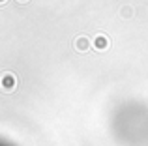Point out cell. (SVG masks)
Masks as SVG:
<instances>
[{"label":"cell","instance_id":"cell-5","mask_svg":"<svg viewBox=\"0 0 148 146\" xmlns=\"http://www.w3.org/2000/svg\"><path fill=\"white\" fill-rule=\"evenodd\" d=\"M17 2H21V4H26V2H30V0H17Z\"/></svg>","mask_w":148,"mask_h":146},{"label":"cell","instance_id":"cell-1","mask_svg":"<svg viewBox=\"0 0 148 146\" xmlns=\"http://www.w3.org/2000/svg\"><path fill=\"white\" fill-rule=\"evenodd\" d=\"M0 83H2V90L4 92H13L15 88H17V77H15L13 73L6 71L2 75V79H0Z\"/></svg>","mask_w":148,"mask_h":146},{"label":"cell","instance_id":"cell-2","mask_svg":"<svg viewBox=\"0 0 148 146\" xmlns=\"http://www.w3.org/2000/svg\"><path fill=\"white\" fill-rule=\"evenodd\" d=\"M109 45H111V41H109V36H105V34H96L92 38V47L96 51H107Z\"/></svg>","mask_w":148,"mask_h":146},{"label":"cell","instance_id":"cell-6","mask_svg":"<svg viewBox=\"0 0 148 146\" xmlns=\"http://www.w3.org/2000/svg\"><path fill=\"white\" fill-rule=\"evenodd\" d=\"M8 2V0H0V4H2V6H4V4H6Z\"/></svg>","mask_w":148,"mask_h":146},{"label":"cell","instance_id":"cell-4","mask_svg":"<svg viewBox=\"0 0 148 146\" xmlns=\"http://www.w3.org/2000/svg\"><path fill=\"white\" fill-rule=\"evenodd\" d=\"M133 13H135V11H133L131 6H122V8H120V17H122V19H131Z\"/></svg>","mask_w":148,"mask_h":146},{"label":"cell","instance_id":"cell-3","mask_svg":"<svg viewBox=\"0 0 148 146\" xmlns=\"http://www.w3.org/2000/svg\"><path fill=\"white\" fill-rule=\"evenodd\" d=\"M90 43L92 41L88 40L86 36H77L75 40H73V47H75V51H79V53H86L88 49H90Z\"/></svg>","mask_w":148,"mask_h":146}]
</instances>
